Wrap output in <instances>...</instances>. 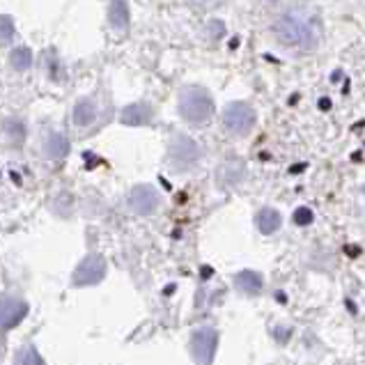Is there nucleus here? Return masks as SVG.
<instances>
[{
	"label": "nucleus",
	"mask_w": 365,
	"mask_h": 365,
	"mask_svg": "<svg viewBox=\"0 0 365 365\" xmlns=\"http://www.w3.org/2000/svg\"><path fill=\"white\" fill-rule=\"evenodd\" d=\"M223 127L232 135H246L255 127V110L244 101L227 103L223 110Z\"/></svg>",
	"instance_id": "obj_3"
},
{
	"label": "nucleus",
	"mask_w": 365,
	"mask_h": 365,
	"mask_svg": "<svg viewBox=\"0 0 365 365\" xmlns=\"http://www.w3.org/2000/svg\"><path fill=\"white\" fill-rule=\"evenodd\" d=\"M294 221H297L299 225H308V223L312 221V212L308 210V207H299L297 214H294Z\"/></svg>",
	"instance_id": "obj_12"
},
{
	"label": "nucleus",
	"mask_w": 365,
	"mask_h": 365,
	"mask_svg": "<svg viewBox=\"0 0 365 365\" xmlns=\"http://www.w3.org/2000/svg\"><path fill=\"white\" fill-rule=\"evenodd\" d=\"M180 113L186 122L205 124L214 115V101L202 88H186L180 97Z\"/></svg>",
	"instance_id": "obj_2"
},
{
	"label": "nucleus",
	"mask_w": 365,
	"mask_h": 365,
	"mask_svg": "<svg viewBox=\"0 0 365 365\" xmlns=\"http://www.w3.org/2000/svg\"><path fill=\"white\" fill-rule=\"evenodd\" d=\"M131 207L138 214H152L159 207V195H156L152 186H138L131 193Z\"/></svg>",
	"instance_id": "obj_8"
},
{
	"label": "nucleus",
	"mask_w": 365,
	"mask_h": 365,
	"mask_svg": "<svg viewBox=\"0 0 365 365\" xmlns=\"http://www.w3.org/2000/svg\"><path fill=\"white\" fill-rule=\"evenodd\" d=\"M103 276H106V262H103V257L101 255H88L74 271V285L76 287L97 285Z\"/></svg>",
	"instance_id": "obj_5"
},
{
	"label": "nucleus",
	"mask_w": 365,
	"mask_h": 365,
	"mask_svg": "<svg viewBox=\"0 0 365 365\" xmlns=\"http://www.w3.org/2000/svg\"><path fill=\"white\" fill-rule=\"evenodd\" d=\"M197 159H200V150H197V145L191 138H186V135H180V138L173 143V148H170V163L175 165L177 170L191 168V165Z\"/></svg>",
	"instance_id": "obj_6"
},
{
	"label": "nucleus",
	"mask_w": 365,
	"mask_h": 365,
	"mask_svg": "<svg viewBox=\"0 0 365 365\" xmlns=\"http://www.w3.org/2000/svg\"><path fill=\"white\" fill-rule=\"evenodd\" d=\"M26 315H28L26 301L14 299V297H5L3 301H0V331L14 329Z\"/></svg>",
	"instance_id": "obj_7"
},
{
	"label": "nucleus",
	"mask_w": 365,
	"mask_h": 365,
	"mask_svg": "<svg viewBox=\"0 0 365 365\" xmlns=\"http://www.w3.org/2000/svg\"><path fill=\"white\" fill-rule=\"evenodd\" d=\"M16 365H44V361L33 345H26L16 351Z\"/></svg>",
	"instance_id": "obj_11"
},
{
	"label": "nucleus",
	"mask_w": 365,
	"mask_h": 365,
	"mask_svg": "<svg viewBox=\"0 0 365 365\" xmlns=\"http://www.w3.org/2000/svg\"><path fill=\"white\" fill-rule=\"evenodd\" d=\"M235 285L239 292H244V294H259V292H262V276L250 269L239 271L235 276Z\"/></svg>",
	"instance_id": "obj_10"
},
{
	"label": "nucleus",
	"mask_w": 365,
	"mask_h": 365,
	"mask_svg": "<svg viewBox=\"0 0 365 365\" xmlns=\"http://www.w3.org/2000/svg\"><path fill=\"white\" fill-rule=\"evenodd\" d=\"M274 33L285 46H294V48H312L317 41V33L312 24L299 14L280 16L274 26Z\"/></svg>",
	"instance_id": "obj_1"
},
{
	"label": "nucleus",
	"mask_w": 365,
	"mask_h": 365,
	"mask_svg": "<svg viewBox=\"0 0 365 365\" xmlns=\"http://www.w3.org/2000/svg\"><path fill=\"white\" fill-rule=\"evenodd\" d=\"M255 221L262 235H274L280 230V225H283V216H280V212L274 210V207H264V210H259Z\"/></svg>",
	"instance_id": "obj_9"
},
{
	"label": "nucleus",
	"mask_w": 365,
	"mask_h": 365,
	"mask_svg": "<svg viewBox=\"0 0 365 365\" xmlns=\"http://www.w3.org/2000/svg\"><path fill=\"white\" fill-rule=\"evenodd\" d=\"M218 347V331L212 327L197 329L191 336V356L197 365H212Z\"/></svg>",
	"instance_id": "obj_4"
}]
</instances>
